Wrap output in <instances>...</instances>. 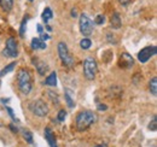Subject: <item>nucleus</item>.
<instances>
[{
  "label": "nucleus",
  "instance_id": "obj_1",
  "mask_svg": "<svg viewBox=\"0 0 157 147\" xmlns=\"http://www.w3.org/2000/svg\"><path fill=\"white\" fill-rule=\"evenodd\" d=\"M17 86H18V89L21 91V93L24 95L32 92V88H33L32 76L27 69H21L17 73Z\"/></svg>",
  "mask_w": 157,
  "mask_h": 147
},
{
  "label": "nucleus",
  "instance_id": "obj_2",
  "mask_svg": "<svg viewBox=\"0 0 157 147\" xmlns=\"http://www.w3.org/2000/svg\"><path fill=\"white\" fill-rule=\"evenodd\" d=\"M96 122V115L91 110L81 111L76 116V128L78 130H86Z\"/></svg>",
  "mask_w": 157,
  "mask_h": 147
},
{
  "label": "nucleus",
  "instance_id": "obj_3",
  "mask_svg": "<svg viewBox=\"0 0 157 147\" xmlns=\"http://www.w3.org/2000/svg\"><path fill=\"white\" fill-rule=\"evenodd\" d=\"M98 71V66H97V63L93 58H86L85 62H83V74H85V77L90 81L94 80L96 75Z\"/></svg>",
  "mask_w": 157,
  "mask_h": 147
},
{
  "label": "nucleus",
  "instance_id": "obj_4",
  "mask_svg": "<svg viewBox=\"0 0 157 147\" xmlns=\"http://www.w3.org/2000/svg\"><path fill=\"white\" fill-rule=\"evenodd\" d=\"M29 109H30V111L35 116H38V117H45L48 113V106H47V104L44 100H41V99H36V100L32 101L29 104Z\"/></svg>",
  "mask_w": 157,
  "mask_h": 147
},
{
  "label": "nucleus",
  "instance_id": "obj_5",
  "mask_svg": "<svg viewBox=\"0 0 157 147\" xmlns=\"http://www.w3.org/2000/svg\"><path fill=\"white\" fill-rule=\"evenodd\" d=\"M78 25H80V32L83 36H90L93 33V22L87 15L82 13L80 16Z\"/></svg>",
  "mask_w": 157,
  "mask_h": 147
},
{
  "label": "nucleus",
  "instance_id": "obj_6",
  "mask_svg": "<svg viewBox=\"0 0 157 147\" xmlns=\"http://www.w3.org/2000/svg\"><path fill=\"white\" fill-rule=\"evenodd\" d=\"M58 55L64 65H67V66H73L74 65V58L70 55L69 51H68V47L64 42H59L58 43Z\"/></svg>",
  "mask_w": 157,
  "mask_h": 147
},
{
  "label": "nucleus",
  "instance_id": "obj_7",
  "mask_svg": "<svg viewBox=\"0 0 157 147\" xmlns=\"http://www.w3.org/2000/svg\"><path fill=\"white\" fill-rule=\"evenodd\" d=\"M2 55L9 57V58H16L18 55V47H17V42L13 37H10L6 40L5 43V48L2 51Z\"/></svg>",
  "mask_w": 157,
  "mask_h": 147
},
{
  "label": "nucleus",
  "instance_id": "obj_8",
  "mask_svg": "<svg viewBox=\"0 0 157 147\" xmlns=\"http://www.w3.org/2000/svg\"><path fill=\"white\" fill-rule=\"evenodd\" d=\"M157 52L156 46H149V47H145L143 48L139 53H138V59L140 63H146L152 55H155Z\"/></svg>",
  "mask_w": 157,
  "mask_h": 147
},
{
  "label": "nucleus",
  "instance_id": "obj_9",
  "mask_svg": "<svg viewBox=\"0 0 157 147\" xmlns=\"http://www.w3.org/2000/svg\"><path fill=\"white\" fill-rule=\"evenodd\" d=\"M134 64V59L133 57L128 53H122L118 60V66L122 69H131Z\"/></svg>",
  "mask_w": 157,
  "mask_h": 147
},
{
  "label": "nucleus",
  "instance_id": "obj_10",
  "mask_svg": "<svg viewBox=\"0 0 157 147\" xmlns=\"http://www.w3.org/2000/svg\"><path fill=\"white\" fill-rule=\"evenodd\" d=\"M64 98H65V103H67L68 107L73 109V107L75 106V101H74V92H73L71 89L67 88L65 92H64Z\"/></svg>",
  "mask_w": 157,
  "mask_h": 147
},
{
  "label": "nucleus",
  "instance_id": "obj_11",
  "mask_svg": "<svg viewBox=\"0 0 157 147\" xmlns=\"http://www.w3.org/2000/svg\"><path fill=\"white\" fill-rule=\"evenodd\" d=\"M45 139H46V141L48 142L50 147H57V142H56L55 135H53L52 130L50 128H45Z\"/></svg>",
  "mask_w": 157,
  "mask_h": 147
},
{
  "label": "nucleus",
  "instance_id": "obj_12",
  "mask_svg": "<svg viewBox=\"0 0 157 147\" xmlns=\"http://www.w3.org/2000/svg\"><path fill=\"white\" fill-rule=\"evenodd\" d=\"M33 63L35 64V66H36V69H38V73H39L40 75H45V73H46L47 69H48L47 64H45L44 62H41L39 59H34Z\"/></svg>",
  "mask_w": 157,
  "mask_h": 147
},
{
  "label": "nucleus",
  "instance_id": "obj_13",
  "mask_svg": "<svg viewBox=\"0 0 157 147\" xmlns=\"http://www.w3.org/2000/svg\"><path fill=\"white\" fill-rule=\"evenodd\" d=\"M45 85L46 86H51V87H56L57 86V74L55 73H51L45 80Z\"/></svg>",
  "mask_w": 157,
  "mask_h": 147
},
{
  "label": "nucleus",
  "instance_id": "obj_14",
  "mask_svg": "<svg viewBox=\"0 0 157 147\" xmlns=\"http://www.w3.org/2000/svg\"><path fill=\"white\" fill-rule=\"evenodd\" d=\"M121 25H122V22H121L120 13L118 12H114V15L111 16V27L114 29H120Z\"/></svg>",
  "mask_w": 157,
  "mask_h": 147
},
{
  "label": "nucleus",
  "instance_id": "obj_15",
  "mask_svg": "<svg viewBox=\"0 0 157 147\" xmlns=\"http://www.w3.org/2000/svg\"><path fill=\"white\" fill-rule=\"evenodd\" d=\"M0 6L4 11L9 12V11H11V9L13 6V0H0Z\"/></svg>",
  "mask_w": 157,
  "mask_h": 147
},
{
  "label": "nucleus",
  "instance_id": "obj_16",
  "mask_svg": "<svg viewBox=\"0 0 157 147\" xmlns=\"http://www.w3.org/2000/svg\"><path fill=\"white\" fill-rule=\"evenodd\" d=\"M42 19H44V22L45 23H48V21L53 17V12H52V10L50 9V7H46L45 10H44V12H42Z\"/></svg>",
  "mask_w": 157,
  "mask_h": 147
},
{
  "label": "nucleus",
  "instance_id": "obj_17",
  "mask_svg": "<svg viewBox=\"0 0 157 147\" xmlns=\"http://www.w3.org/2000/svg\"><path fill=\"white\" fill-rule=\"evenodd\" d=\"M15 66H16V62H12V63H10L9 65H6L1 71H0V77H2V76H5L6 74L11 73L13 69H15Z\"/></svg>",
  "mask_w": 157,
  "mask_h": 147
},
{
  "label": "nucleus",
  "instance_id": "obj_18",
  "mask_svg": "<svg viewBox=\"0 0 157 147\" xmlns=\"http://www.w3.org/2000/svg\"><path fill=\"white\" fill-rule=\"evenodd\" d=\"M91 46H92V41H91L88 37H83V39L80 41V47H81L82 50H88Z\"/></svg>",
  "mask_w": 157,
  "mask_h": 147
},
{
  "label": "nucleus",
  "instance_id": "obj_19",
  "mask_svg": "<svg viewBox=\"0 0 157 147\" xmlns=\"http://www.w3.org/2000/svg\"><path fill=\"white\" fill-rule=\"evenodd\" d=\"M28 19H29V16H25L23 21L21 22V27H20V36L23 37L24 36V34H25V28H27V22H28Z\"/></svg>",
  "mask_w": 157,
  "mask_h": 147
},
{
  "label": "nucleus",
  "instance_id": "obj_20",
  "mask_svg": "<svg viewBox=\"0 0 157 147\" xmlns=\"http://www.w3.org/2000/svg\"><path fill=\"white\" fill-rule=\"evenodd\" d=\"M44 43V41H41L39 37H34L33 40H32V43H30V46H32V48L33 50H41V45Z\"/></svg>",
  "mask_w": 157,
  "mask_h": 147
},
{
  "label": "nucleus",
  "instance_id": "obj_21",
  "mask_svg": "<svg viewBox=\"0 0 157 147\" xmlns=\"http://www.w3.org/2000/svg\"><path fill=\"white\" fill-rule=\"evenodd\" d=\"M150 92H151V94H152L154 96L157 95V78L156 77L151 78V81H150Z\"/></svg>",
  "mask_w": 157,
  "mask_h": 147
},
{
  "label": "nucleus",
  "instance_id": "obj_22",
  "mask_svg": "<svg viewBox=\"0 0 157 147\" xmlns=\"http://www.w3.org/2000/svg\"><path fill=\"white\" fill-rule=\"evenodd\" d=\"M23 138L28 144H33L34 142L33 141V134L30 131H28V130H23Z\"/></svg>",
  "mask_w": 157,
  "mask_h": 147
},
{
  "label": "nucleus",
  "instance_id": "obj_23",
  "mask_svg": "<svg viewBox=\"0 0 157 147\" xmlns=\"http://www.w3.org/2000/svg\"><path fill=\"white\" fill-rule=\"evenodd\" d=\"M104 22H105V16L104 15H98L96 18H94V23L96 24H104Z\"/></svg>",
  "mask_w": 157,
  "mask_h": 147
},
{
  "label": "nucleus",
  "instance_id": "obj_24",
  "mask_svg": "<svg viewBox=\"0 0 157 147\" xmlns=\"http://www.w3.org/2000/svg\"><path fill=\"white\" fill-rule=\"evenodd\" d=\"M65 117H67V112L64 110H60L58 112V116H57V118H58L59 122H64V119H65Z\"/></svg>",
  "mask_w": 157,
  "mask_h": 147
},
{
  "label": "nucleus",
  "instance_id": "obj_25",
  "mask_svg": "<svg viewBox=\"0 0 157 147\" xmlns=\"http://www.w3.org/2000/svg\"><path fill=\"white\" fill-rule=\"evenodd\" d=\"M149 129L152 130V131H156V129H157V119L156 118H154L152 122L149 124Z\"/></svg>",
  "mask_w": 157,
  "mask_h": 147
},
{
  "label": "nucleus",
  "instance_id": "obj_26",
  "mask_svg": "<svg viewBox=\"0 0 157 147\" xmlns=\"http://www.w3.org/2000/svg\"><path fill=\"white\" fill-rule=\"evenodd\" d=\"M6 110H7V112H9V115H10V117L12 118V121L13 122H18V119L15 117V115H13V111H12V109L11 107H9V106H6Z\"/></svg>",
  "mask_w": 157,
  "mask_h": 147
},
{
  "label": "nucleus",
  "instance_id": "obj_27",
  "mask_svg": "<svg viewBox=\"0 0 157 147\" xmlns=\"http://www.w3.org/2000/svg\"><path fill=\"white\" fill-rule=\"evenodd\" d=\"M50 39V35L48 34H46V33H41L40 34V40L41 41H46V40H48Z\"/></svg>",
  "mask_w": 157,
  "mask_h": 147
},
{
  "label": "nucleus",
  "instance_id": "obj_28",
  "mask_svg": "<svg viewBox=\"0 0 157 147\" xmlns=\"http://www.w3.org/2000/svg\"><path fill=\"white\" fill-rule=\"evenodd\" d=\"M98 110L99 111H106L108 110V106L105 104H99L98 105Z\"/></svg>",
  "mask_w": 157,
  "mask_h": 147
},
{
  "label": "nucleus",
  "instance_id": "obj_29",
  "mask_svg": "<svg viewBox=\"0 0 157 147\" xmlns=\"http://www.w3.org/2000/svg\"><path fill=\"white\" fill-rule=\"evenodd\" d=\"M71 16L75 18V17H78V12H76V9H73L71 10Z\"/></svg>",
  "mask_w": 157,
  "mask_h": 147
},
{
  "label": "nucleus",
  "instance_id": "obj_30",
  "mask_svg": "<svg viewBox=\"0 0 157 147\" xmlns=\"http://www.w3.org/2000/svg\"><path fill=\"white\" fill-rule=\"evenodd\" d=\"M38 33H39V34L44 33V28H42V25H41V24H38Z\"/></svg>",
  "mask_w": 157,
  "mask_h": 147
},
{
  "label": "nucleus",
  "instance_id": "obj_31",
  "mask_svg": "<svg viewBox=\"0 0 157 147\" xmlns=\"http://www.w3.org/2000/svg\"><path fill=\"white\" fill-rule=\"evenodd\" d=\"M10 128L12 129L13 131H17V128H15V126H13V124H10Z\"/></svg>",
  "mask_w": 157,
  "mask_h": 147
},
{
  "label": "nucleus",
  "instance_id": "obj_32",
  "mask_svg": "<svg viewBox=\"0 0 157 147\" xmlns=\"http://www.w3.org/2000/svg\"><path fill=\"white\" fill-rule=\"evenodd\" d=\"M96 147H108V145L106 144H101V145H97Z\"/></svg>",
  "mask_w": 157,
  "mask_h": 147
},
{
  "label": "nucleus",
  "instance_id": "obj_33",
  "mask_svg": "<svg viewBox=\"0 0 157 147\" xmlns=\"http://www.w3.org/2000/svg\"><path fill=\"white\" fill-rule=\"evenodd\" d=\"M46 29H47V30H48V32H51V30H52V28H51V27H50V25H47V27H46Z\"/></svg>",
  "mask_w": 157,
  "mask_h": 147
},
{
  "label": "nucleus",
  "instance_id": "obj_34",
  "mask_svg": "<svg viewBox=\"0 0 157 147\" xmlns=\"http://www.w3.org/2000/svg\"><path fill=\"white\" fill-rule=\"evenodd\" d=\"M28 1H33V0H28Z\"/></svg>",
  "mask_w": 157,
  "mask_h": 147
}]
</instances>
